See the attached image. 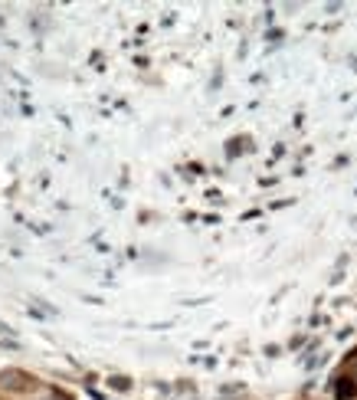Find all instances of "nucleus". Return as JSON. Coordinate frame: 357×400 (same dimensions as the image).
I'll use <instances>...</instances> for the list:
<instances>
[{
  "label": "nucleus",
  "instance_id": "obj_2",
  "mask_svg": "<svg viewBox=\"0 0 357 400\" xmlns=\"http://www.w3.org/2000/svg\"><path fill=\"white\" fill-rule=\"evenodd\" d=\"M108 384L115 387V390H128V387H132V384H128V377H112Z\"/></svg>",
  "mask_w": 357,
  "mask_h": 400
},
{
  "label": "nucleus",
  "instance_id": "obj_1",
  "mask_svg": "<svg viewBox=\"0 0 357 400\" xmlns=\"http://www.w3.org/2000/svg\"><path fill=\"white\" fill-rule=\"evenodd\" d=\"M334 394H338L341 400L354 397V394H357V384H354V381H347V377H341V381H338V387H334Z\"/></svg>",
  "mask_w": 357,
  "mask_h": 400
}]
</instances>
